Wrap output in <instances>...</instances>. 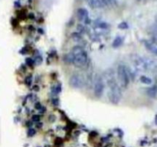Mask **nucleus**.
<instances>
[{
    "instance_id": "nucleus-1",
    "label": "nucleus",
    "mask_w": 157,
    "mask_h": 147,
    "mask_svg": "<svg viewBox=\"0 0 157 147\" xmlns=\"http://www.w3.org/2000/svg\"><path fill=\"white\" fill-rule=\"evenodd\" d=\"M71 55L72 63L79 67L84 66L88 61V55L87 51L84 50V47L80 45H77L73 47L72 51L71 52Z\"/></svg>"
},
{
    "instance_id": "nucleus-2",
    "label": "nucleus",
    "mask_w": 157,
    "mask_h": 147,
    "mask_svg": "<svg viewBox=\"0 0 157 147\" xmlns=\"http://www.w3.org/2000/svg\"><path fill=\"white\" fill-rule=\"evenodd\" d=\"M117 78L119 81L121 87L124 89H127L130 84V71L127 66L124 64H119L117 69Z\"/></svg>"
},
{
    "instance_id": "nucleus-3",
    "label": "nucleus",
    "mask_w": 157,
    "mask_h": 147,
    "mask_svg": "<svg viewBox=\"0 0 157 147\" xmlns=\"http://www.w3.org/2000/svg\"><path fill=\"white\" fill-rule=\"evenodd\" d=\"M108 87L110 88V91L108 93L110 101L113 104H117L122 98V90L121 86L118 84V83H115Z\"/></svg>"
},
{
    "instance_id": "nucleus-4",
    "label": "nucleus",
    "mask_w": 157,
    "mask_h": 147,
    "mask_svg": "<svg viewBox=\"0 0 157 147\" xmlns=\"http://www.w3.org/2000/svg\"><path fill=\"white\" fill-rule=\"evenodd\" d=\"M104 82L102 77L97 74L95 77L94 82V92L96 97H101L104 93Z\"/></svg>"
},
{
    "instance_id": "nucleus-5",
    "label": "nucleus",
    "mask_w": 157,
    "mask_h": 147,
    "mask_svg": "<svg viewBox=\"0 0 157 147\" xmlns=\"http://www.w3.org/2000/svg\"><path fill=\"white\" fill-rule=\"evenodd\" d=\"M131 61L133 63L135 68L139 71H147L146 70L145 63H144V57L138 55H131Z\"/></svg>"
},
{
    "instance_id": "nucleus-6",
    "label": "nucleus",
    "mask_w": 157,
    "mask_h": 147,
    "mask_svg": "<svg viewBox=\"0 0 157 147\" xmlns=\"http://www.w3.org/2000/svg\"><path fill=\"white\" fill-rule=\"evenodd\" d=\"M69 84L71 87L76 89H81L84 85V80L82 77L78 74H74L69 79Z\"/></svg>"
},
{
    "instance_id": "nucleus-7",
    "label": "nucleus",
    "mask_w": 157,
    "mask_h": 147,
    "mask_svg": "<svg viewBox=\"0 0 157 147\" xmlns=\"http://www.w3.org/2000/svg\"><path fill=\"white\" fill-rule=\"evenodd\" d=\"M146 70L150 72L157 71V60L150 57H144Z\"/></svg>"
},
{
    "instance_id": "nucleus-8",
    "label": "nucleus",
    "mask_w": 157,
    "mask_h": 147,
    "mask_svg": "<svg viewBox=\"0 0 157 147\" xmlns=\"http://www.w3.org/2000/svg\"><path fill=\"white\" fill-rule=\"evenodd\" d=\"M77 15H78V18H79V20L81 21H85L86 23H87L88 21V11L86 9L84 8H81V9H78L77 11Z\"/></svg>"
},
{
    "instance_id": "nucleus-9",
    "label": "nucleus",
    "mask_w": 157,
    "mask_h": 147,
    "mask_svg": "<svg viewBox=\"0 0 157 147\" xmlns=\"http://www.w3.org/2000/svg\"><path fill=\"white\" fill-rule=\"evenodd\" d=\"M144 45L148 51H150L152 54L157 56V45L152 43L150 41H144Z\"/></svg>"
},
{
    "instance_id": "nucleus-10",
    "label": "nucleus",
    "mask_w": 157,
    "mask_h": 147,
    "mask_svg": "<svg viewBox=\"0 0 157 147\" xmlns=\"http://www.w3.org/2000/svg\"><path fill=\"white\" fill-rule=\"evenodd\" d=\"M147 93L149 96L152 98L157 97V86H152L147 90Z\"/></svg>"
},
{
    "instance_id": "nucleus-11",
    "label": "nucleus",
    "mask_w": 157,
    "mask_h": 147,
    "mask_svg": "<svg viewBox=\"0 0 157 147\" xmlns=\"http://www.w3.org/2000/svg\"><path fill=\"white\" fill-rule=\"evenodd\" d=\"M107 0H95V6L96 8H104L107 6Z\"/></svg>"
},
{
    "instance_id": "nucleus-12",
    "label": "nucleus",
    "mask_w": 157,
    "mask_h": 147,
    "mask_svg": "<svg viewBox=\"0 0 157 147\" xmlns=\"http://www.w3.org/2000/svg\"><path fill=\"white\" fill-rule=\"evenodd\" d=\"M123 43V38L121 37H117L113 41V47H118L122 44Z\"/></svg>"
},
{
    "instance_id": "nucleus-13",
    "label": "nucleus",
    "mask_w": 157,
    "mask_h": 147,
    "mask_svg": "<svg viewBox=\"0 0 157 147\" xmlns=\"http://www.w3.org/2000/svg\"><path fill=\"white\" fill-rule=\"evenodd\" d=\"M140 81L143 83V84H151L153 81H152L151 78L148 77L147 76H141L140 78Z\"/></svg>"
},
{
    "instance_id": "nucleus-14",
    "label": "nucleus",
    "mask_w": 157,
    "mask_h": 147,
    "mask_svg": "<svg viewBox=\"0 0 157 147\" xmlns=\"http://www.w3.org/2000/svg\"><path fill=\"white\" fill-rule=\"evenodd\" d=\"M85 1L90 8H92V9H96V6H95V0H85Z\"/></svg>"
},
{
    "instance_id": "nucleus-15",
    "label": "nucleus",
    "mask_w": 157,
    "mask_h": 147,
    "mask_svg": "<svg viewBox=\"0 0 157 147\" xmlns=\"http://www.w3.org/2000/svg\"><path fill=\"white\" fill-rule=\"evenodd\" d=\"M152 43L157 45V34H153L151 37V39L150 40Z\"/></svg>"
},
{
    "instance_id": "nucleus-16",
    "label": "nucleus",
    "mask_w": 157,
    "mask_h": 147,
    "mask_svg": "<svg viewBox=\"0 0 157 147\" xmlns=\"http://www.w3.org/2000/svg\"><path fill=\"white\" fill-rule=\"evenodd\" d=\"M118 28H121V29H126L128 28V24H127V22H121V24H119V25H118Z\"/></svg>"
},
{
    "instance_id": "nucleus-17",
    "label": "nucleus",
    "mask_w": 157,
    "mask_h": 147,
    "mask_svg": "<svg viewBox=\"0 0 157 147\" xmlns=\"http://www.w3.org/2000/svg\"><path fill=\"white\" fill-rule=\"evenodd\" d=\"M151 30L153 31V34H157V23L156 24H153L151 27Z\"/></svg>"
},
{
    "instance_id": "nucleus-18",
    "label": "nucleus",
    "mask_w": 157,
    "mask_h": 147,
    "mask_svg": "<svg viewBox=\"0 0 157 147\" xmlns=\"http://www.w3.org/2000/svg\"><path fill=\"white\" fill-rule=\"evenodd\" d=\"M29 136H33V135L35 134V130H32H32H29Z\"/></svg>"
},
{
    "instance_id": "nucleus-19",
    "label": "nucleus",
    "mask_w": 157,
    "mask_h": 147,
    "mask_svg": "<svg viewBox=\"0 0 157 147\" xmlns=\"http://www.w3.org/2000/svg\"><path fill=\"white\" fill-rule=\"evenodd\" d=\"M155 20H156V22L157 23V14L156 15V16H155Z\"/></svg>"
}]
</instances>
